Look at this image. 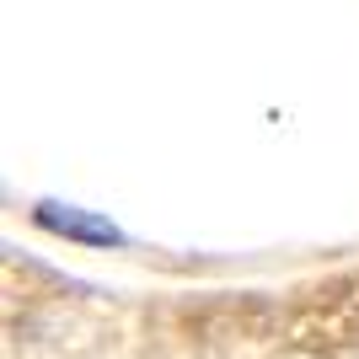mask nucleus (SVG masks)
I'll return each instance as SVG.
<instances>
[{
    "mask_svg": "<svg viewBox=\"0 0 359 359\" xmlns=\"http://www.w3.org/2000/svg\"><path fill=\"white\" fill-rule=\"evenodd\" d=\"M32 220L43 225V231H54V236H65V241H86V247H123L129 241L107 215L81 210V204H60V198H43L32 210Z\"/></svg>",
    "mask_w": 359,
    "mask_h": 359,
    "instance_id": "f257e3e1",
    "label": "nucleus"
}]
</instances>
